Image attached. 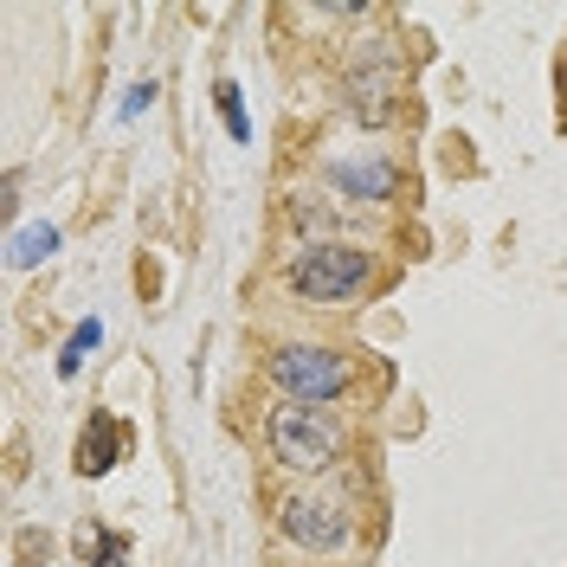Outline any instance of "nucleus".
<instances>
[{
    "label": "nucleus",
    "instance_id": "nucleus-1",
    "mask_svg": "<svg viewBox=\"0 0 567 567\" xmlns=\"http://www.w3.org/2000/svg\"><path fill=\"white\" fill-rule=\"evenodd\" d=\"M271 452H278V464H290V471H322V464L342 458V425L329 420L322 406H278L271 413Z\"/></svg>",
    "mask_w": 567,
    "mask_h": 567
},
{
    "label": "nucleus",
    "instance_id": "nucleus-2",
    "mask_svg": "<svg viewBox=\"0 0 567 567\" xmlns=\"http://www.w3.org/2000/svg\"><path fill=\"white\" fill-rule=\"evenodd\" d=\"M368 278H374V258L361 246H317V251H303L297 271H290V284L310 303H349L354 290H368Z\"/></svg>",
    "mask_w": 567,
    "mask_h": 567
},
{
    "label": "nucleus",
    "instance_id": "nucleus-3",
    "mask_svg": "<svg viewBox=\"0 0 567 567\" xmlns=\"http://www.w3.org/2000/svg\"><path fill=\"white\" fill-rule=\"evenodd\" d=\"M271 381H278L297 406H322V400H342L349 393V361L329 349H278L271 354Z\"/></svg>",
    "mask_w": 567,
    "mask_h": 567
},
{
    "label": "nucleus",
    "instance_id": "nucleus-4",
    "mask_svg": "<svg viewBox=\"0 0 567 567\" xmlns=\"http://www.w3.org/2000/svg\"><path fill=\"white\" fill-rule=\"evenodd\" d=\"M278 523H284V535L303 542V548H342V535H349L342 509H336L329 496H290Z\"/></svg>",
    "mask_w": 567,
    "mask_h": 567
},
{
    "label": "nucleus",
    "instance_id": "nucleus-5",
    "mask_svg": "<svg viewBox=\"0 0 567 567\" xmlns=\"http://www.w3.org/2000/svg\"><path fill=\"white\" fill-rule=\"evenodd\" d=\"M329 181H336L342 194H361V200H388L393 194V168L388 162H336Z\"/></svg>",
    "mask_w": 567,
    "mask_h": 567
},
{
    "label": "nucleus",
    "instance_id": "nucleus-6",
    "mask_svg": "<svg viewBox=\"0 0 567 567\" xmlns=\"http://www.w3.org/2000/svg\"><path fill=\"white\" fill-rule=\"evenodd\" d=\"M52 251H59V226H45V219H39V226H20V233H13L7 265H13V271H33V265H45Z\"/></svg>",
    "mask_w": 567,
    "mask_h": 567
},
{
    "label": "nucleus",
    "instance_id": "nucleus-7",
    "mask_svg": "<svg viewBox=\"0 0 567 567\" xmlns=\"http://www.w3.org/2000/svg\"><path fill=\"white\" fill-rule=\"evenodd\" d=\"M116 445H123V425L110 420L104 425V439H97V425H91V432H84V452H78V471H84V477H97V471H110V452H116Z\"/></svg>",
    "mask_w": 567,
    "mask_h": 567
},
{
    "label": "nucleus",
    "instance_id": "nucleus-8",
    "mask_svg": "<svg viewBox=\"0 0 567 567\" xmlns=\"http://www.w3.org/2000/svg\"><path fill=\"white\" fill-rule=\"evenodd\" d=\"M97 342H104V322L91 317V322H78V329H71V342H65V354H59V374H78V368H84V354L97 349Z\"/></svg>",
    "mask_w": 567,
    "mask_h": 567
},
{
    "label": "nucleus",
    "instance_id": "nucleus-9",
    "mask_svg": "<svg viewBox=\"0 0 567 567\" xmlns=\"http://www.w3.org/2000/svg\"><path fill=\"white\" fill-rule=\"evenodd\" d=\"M213 97H219V116H226L233 142H251V116H246V104H239V84H219Z\"/></svg>",
    "mask_w": 567,
    "mask_h": 567
},
{
    "label": "nucleus",
    "instance_id": "nucleus-10",
    "mask_svg": "<svg viewBox=\"0 0 567 567\" xmlns=\"http://www.w3.org/2000/svg\"><path fill=\"white\" fill-rule=\"evenodd\" d=\"M142 104H155V84H136V91H130V97H123V116H136Z\"/></svg>",
    "mask_w": 567,
    "mask_h": 567
},
{
    "label": "nucleus",
    "instance_id": "nucleus-11",
    "mask_svg": "<svg viewBox=\"0 0 567 567\" xmlns=\"http://www.w3.org/2000/svg\"><path fill=\"white\" fill-rule=\"evenodd\" d=\"M116 555H123V535H104V561H91V567H116Z\"/></svg>",
    "mask_w": 567,
    "mask_h": 567
}]
</instances>
